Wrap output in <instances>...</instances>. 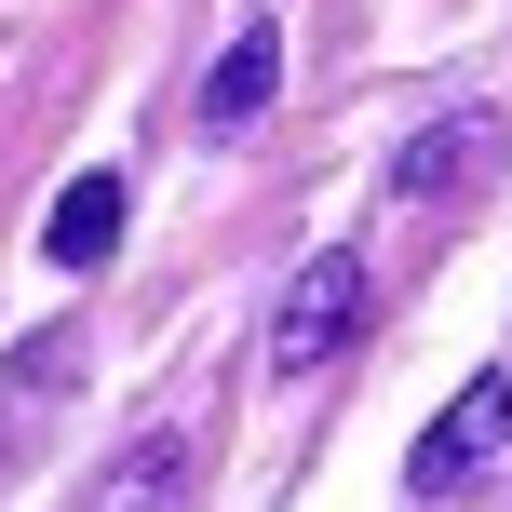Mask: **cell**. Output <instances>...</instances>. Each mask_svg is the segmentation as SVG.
Wrapping results in <instances>:
<instances>
[{
	"label": "cell",
	"mask_w": 512,
	"mask_h": 512,
	"mask_svg": "<svg viewBox=\"0 0 512 512\" xmlns=\"http://www.w3.org/2000/svg\"><path fill=\"white\" fill-rule=\"evenodd\" d=\"M499 162V108H445L432 135H405L391 149V203H472Z\"/></svg>",
	"instance_id": "cell-3"
},
{
	"label": "cell",
	"mask_w": 512,
	"mask_h": 512,
	"mask_svg": "<svg viewBox=\"0 0 512 512\" xmlns=\"http://www.w3.org/2000/svg\"><path fill=\"white\" fill-rule=\"evenodd\" d=\"M364 310H378V283H364V256H310V270L283 283L270 337H256V351H270V378H283V391H297V378H324V364H337V351L364 337Z\"/></svg>",
	"instance_id": "cell-1"
},
{
	"label": "cell",
	"mask_w": 512,
	"mask_h": 512,
	"mask_svg": "<svg viewBox=\"0 0 512 512\" xmlns=\"http://www.w3.org/2000/svg\"><path fill=\"white\" fill-rule=\"evenodd\" d=\"M512 459V364H486V378L459 391V405L418 432V459H405V499H459V486H486V472Z\"/></svg>",
	"instance_id": "cell-2"
},
{
	"label": "cell",
	"mask_w": 512,
	"mask_h": 512,
	"mask_svg": "<svg viewBox=\"0 0 512 512\" xmlns=\"http://www.w3.org/2000/svg\"><path fill=\"white\" fill-rule=\"evenodd\" d=\"M68 364H81V337H68V324H41V337H27V351H14V391H54V378H68Z\"/></svg>",
	"instance_id": "cell-7"
},
{
	"label": "cell",
	"mask_w": 512,
	"mask_h": 512,
	"mask_svg": "<svg viewBox=\"0 0 512 512\" xmlns=\"http://www.w3.org/2000/svg\"><path fill=\"white\" fill-rule=\"evenodd\" d=\"M270 95H283V27H243V41L216 54V81H203V122H216V135H243Z\"/></svg>",
	"instance_id": "cell-6"
},
{
	"label": "cell",
	"mask_w": 512,
	"mask_h": 512,
	"mask_svg": "<svg viewBox=\"0 0 512 512\" xmlns=\"http://www.w3.org/2000/svg\"><path fill=\"white\" fill-rule=\"evenodd\" d=\"M81 512H189V418H149V432L95 472V499H81Z\"/></svg>",
	"instance_id": "cell-4"
},
{
	"label": "cell",
	"mask_w": 512,
	"mask_h": 512,
	"mask_svg": "<svg viewBox=\"0 0 512 512\" xmlns=\"http://www.w3.org/2000/svg\"><path fill=\"white\" fill-rule=\"evenodd\" d=\"M108 243H122V176H68L54 216H41V256H54V270H95Z\"/></svg>",
	"instance_id": "cell-5"
}]
</instances>
